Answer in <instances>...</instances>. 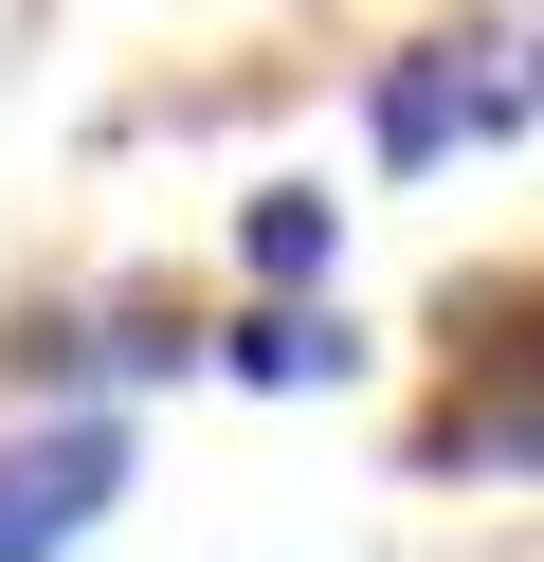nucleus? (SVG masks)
<instances>
[{
	"label": "nucleus",
	"instance_id": "1",
	"mask_svg": "<svg viewBox=\"0 0 544 562\" xmlns=\"http://www.w3.org/2000/svg\"><path fill=\"white\" fill-rule=\"evenodd\" d=\"M109 490H127V436H109V417H36V436H0V562L91 544Z\"/></svg>",
	"mask_w": 544,
	"mask_h": 562
},
{
	"label": "nucleus",
	"instance_id": "3",
	"mask_svg": "<svg viewBox=\"0 0 544 562\" xmlns=\"http://www.w3.org/2000/svg\"><path fill=\"white\" fill-rule=\"evenodd\" d=\"M236 255L273 272V291H309V272L345 255V200H290V182H273V200H254V218H236Z\"/></svg>",
	"mask_w": 544,
	"mask_h": 562
},
{
	"label": "nucleus",
	"instance_id": "4",
	"mask_svg": "<svg viewBox=\"0 0 544 562\" xmlns=\"http://www.w3.org/2000/svg\"><path fill=\"white\" fill-rule=\"evenodd\" d=\"M236 381H345V327H309V308H273V327H236Z\"/></svg>",
	"mask_w": 544,
	"mask_h": 562
},
{
	"label": "nucleus",
	"instance_id": "2",
	"mask_svg": "<svg viewBox=\"0 0 544 562\" xmlns=\"http://www.w3.org/2000/svg\"><path fill=\"white\" fill-rule=\"evenodd\" d=\"M454 127H526V74H508V37H454V55H418V74L381 91V146H399V164H435Z\"/></svg>",
	"mask_w": 544,
	"mask_h": 562
}]
</instances>
